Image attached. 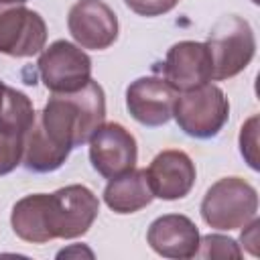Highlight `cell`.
Returning <instances> with one entry per match:
<instances>
[{
	"instance_id": "obj_15",
	"label": "cell",
	"mask_w": 260,
	"mask_h": 260,
	"mask_svg": "<svg viewBox=\"0 0 260 260\" xmlns=\"http://www.w3.org/2000/svg\"><path fill=\"white\" fill-rule=\"evenodd\" d=\"M154 199L148 185L146 169H132L110 183L104 189V201L114 213H136L142 207L150 205Z\"/></svg>"
},
{
	"instance_id": "obj_16",
	"label": "cell",
	"mask_w": 260,
	"mask_h": 260,
	"mask_svg": "<svg viewBox=\"0 0 260 260\" xmlns=\"http://www.w3.org/2000/svg\"><path fill=\"white\" fill-rule=\"evenodd\" d=\"M69 156L67 150H63L61 146H57L41 128L37 116L35 122L30 124V128L26 130V134L22 136V158L20 162L35 173H51L55 169H59L65 158Z\"/></svg>"
},
{
	"instance_id": "obj_11",
	"label": "cell",
	"mask_w": 260,
	"mask_h": 260,
	"mask_svg": "<svg viewBox=\"0 0 260 260\" xmlns=\"http://www.w3.org/2000/svg\"><path fill=\"white\" fill-rule=\"evenodd\" d=\"M195 165L191 156L183 150H162L158 152L146 169L148 185L152 195L165 201L183 199L195 185Z\"/></svg>"
},
{
	"instance_id": "obj_1",
	"label": "cell",
	"mask_w": 260,
	"mask_h": 260,
	"mask_svg": "<svg viewBox=\"0 0 260 260\" xmlns=\"http://www.w3.org/2000/svg\"><path fill=\"white\" fill-rule=\"evenodd\" d=\"M106 95L98 81L89 79L81 89L71 93H53L39 114L45 134L63 150L71 152L81 146L104 124Z\"/></svg>"
},
{
	"instance_id": "obj_4",
	"label": "cell",
	"mask_w": 260,
	"mask_h": 260,
	"mask_svg": "<svg viewBox=\"0 0 260 260\" xmlns=\"http://www.w3.org/2000/svg\"><path fill=\"white\" fill-rule=\"evenodd\" d=\"M173 116L187 136L211 138L228 122L230 104L221 87L205 83L175 98Z\"/></svg>"
},
{
	"instance_id": "obj_8",
	"label": "cell",
	"mask_w": 260,
	"mask_h": 260,
	"mask_svg": "<svg viewBox=\"0 0 260 260\" xmlns=\"http://www.w3.org/2000/svg\"><path fill=\"white\" fill-rule=\"evenodd\" d=\"M87 142L91 167L104 179H116L136 167V138L122 124H102Z\"/></svg>"
},
{
	"instance_id": "obj_10",
	"label": "cell",
	"mask_w": 260,
	"mask_h": 260,
	"mask_svg": "<svg viewBox=\"0 0 260 260\" xmlns=\"http://www.w3.org/2000/svg\"><path fill=\"white\" fill-rule=\"evenodd\" d=\"M211 55L205 43L181 41L173 45L162 63V79L175 91H189L211 81Z\"/></svg>"
},
{
	"instance_id": "obj_23",
	"label": "cell",
	"mask_w": 260,
	"mask_h": 260,
	"mask_svg": "<svg viewBox=\"0 0 260 260\" xmlns=\"http://www.w3.org/2000/svg\"><path fill=\"white\" fill-rule=\"evenodd\" d=\"M26 0H0V4H24Z\"/></svg>"
},
{
	"instance_id": "obj_20",
	"label": "cell",
	"mask_w": 260,
	"mask_h": 260,
	"mask_svg": "<svg viewBox=\"0 0 260 260\" xmlns=\"http://www.w3.org/2000/svg\"><path fill=\"white\" fill-rule=\"evenodd\" d=\"M22 158V138L0 134V175L10 173Z\"/></svg>"
},
{
	"instance_id": "obj_5",
	"label": "cell",
	"mask_w": 260,
	"mask_h": 260,
	"mask_svg": "<svg viewBox=\"0 0 260 260\" xmlns=\"http://www.w3.org/2000/svg\"><path fill=\"white\" fill-rule=\"evenodd\" d=\"M39 73L53 93H71L91 79V59L69 41H55L39 57Z\"/></svg>"
},
{
	"instance_id": "obj_13",
	"label": "cell",
	"mask_w": 260,
	"mask_h": 260,
	"mask_svg": "<svg viewBox=\"0 0 260 260\" xmlns=\"http://www.w3.org/2000/svg\"><path fill=\"white\" fill-rule=\"evenodd\" d=\"M199 238L201 236L197 225L181 213H167L156 217L146 232V240L158 256L177 260L197 256Z\"/></svg>"
},
{
	"instance_id": "obj_6",
	"label": "cell",
	"mask_w": 260,
	"mask_h": 260,
	"mask_svg": "<svg viewBox=\"0 0 260 260\" xmlns=\"http://www.w3.org/2000/svg\"><path fill=\"white\" fill-rule=\"evenodd\" d=\"M100 201L85 185H67L49 195V219L53 238L73 240L95 221Z\"/></svg>"
},
{
	"instance_id": "obj_14",
	"label": "cell",
	"mask_w": 260,
	"mask_h": 260,
	"mask_svg": "<svg viewBox=\"0 0 260 260\" xmlns=\"http://www.w3.org/2000/svg\"><path fill=\"white\" fill-rule=\"evenodd\" d=\"M10 223L14 234L30 244H45L53 240L49 221V195L32 193L18 199L10 213Z\"/></svg>"
},
{
	"instance_id": "obj_19",
	"label": "cell",
	"mask_w": 260,
	"mask_h": 260,
	"mask_svg": "<svg viewBox=\"0 0 260 260\" xmlns=\"http://www.w3.org/2000/svg\"><path fill=\"white\" fill-rule=\"evenodd\" d=\"M240 150L252 169H258V116H252L240 132Z\"/></svg>"
},
{
	"instance_id": "obj_2",
	"label": "cell",
	"mask_w": 260,
	"mask_h": 260,
	"mask_svg": "<svg viewBox=\"0 0 260 260\" xmlns=\"http://www.w3.org/2000/svg\"><path fill=\"white\" fill-rule=\"evenodd\" d=\"M258 193L240 177H223L213 183L203 201L201 217L215 230H238L256 217Z\"/></svg>"
},
{
	"instance_id": "obj_22",
	"label": "cell",
	"mask_w": 260,
	"mask_h": 260,
	"mask_svg": "<svg viewBox=\"0 0 260 260\" xmlns=\"http://www.w3.org/2000/svg\"><path fill=\"white\" fill-rule=\"evenodd\" d=\"M258 228H260V221L254 217L252 221H248L246 225H244V232H242V244H244V248L250 252V254H258Z\"/></svg>"
},
{
	"instance_id": "obj_12",
	"label": "cell",
	"mask_w": 260,
	"mask_h": 260,
	"mask_svg": "<svg viewBox=\"0 0 260 260\" xmlns=\"http://www.w3.org/2000/svg\"><path fill=\"white\" fill-rule=\"evenodd\" d=\"M175 89L160 77H138L126 89V108L130 116L144 126H162L173 116Z\"/></svg>"
},
{
	"instance_id": "obj_7",
	"label": "cell",
	"mask_w": 260,
	"mask_h": 260,
	"mask_svg": "<svg viewBox=\"0 0 260 260\" xmlns=\"http://www.w3.org/2000/svg\"><path fill=\"white\" fill-rule=\"evenodd\" d=\"M47 24L43 16L22 4H0V53L32 57L45 49Z\"/></svg>"
},
{
	"instance_id": "obj_9",
	"label": "cell",
	"mask_w": 260,
	"mask_h": 260,
	"mask_svg": "<svg viewBox=\"0 0 260 260\" xmlns=\"http://www.w3.org/2000/svg\"><path fill=\"white\" fill-rule=\"evenodd\" d=\"M67 28L81 49L104 51L118 39V18L102 0H79L71 6Z\"/></svg>"
},
{
	"instance_id": "obj_3",
	"label": "cell",
	"mask_w": 260,
	"mask_h": 260,
	"mask_svg": "<svg viewBox=\"0 0 260 260\" xmlns=\"http://www.w3.org/2000/svg\"><path fill=\"white\" fill-rule=\"evenodd\" d=\"M205 45L211 55V79L215 81L230 79L244 71L256 53V39L252 26L248 24V20L236 14L217 20Z\"/></svg>"
},
{
	"instance_id": "obj_17",
	"label": "cell",
	"mask_w": 260,
	"mask_h": 260,
	"mask_svg": "<svg viewBox=\"0 0 260 260\" xmlns=\"http://www.w3.org/2000/svg\"><path fill=\"white\" fill-rule=\"evenodd\" d=\"M35 110L26 93L2 83L0 79V134L22 138L35 122Z\"/></svg>"
},
{
	"instance_id": "obj_21",
	"label": "cell",
	"mask_w": 260,
	"mask_h": 260,
	"mask_svg": "<svg viewBox=\"0 0 260 260\" xmlns=\"http://www.w3.org/2000/svg\"><path fill=\"white\" fill-rule=\"evenodd\" d=\"M124 4L140 16H160L171 12L179 0H124Z\"/></svg>"
},
{
	"instance_id": "obj_18",
	"label": "cell",
	"mask_w": 260,
	"mask_h": 260,
	"mask_svg": "<svg viewBox=\"0 0 260 260\" xmlns=\"http://www.w3.org/2000/svg\"><path fill=\"white\" fill-rule=\"evenodd\" d=\"M197 256L201 258H217V260H238L242 258V250L236 244V240L228 238V236H219V234H207L203 238H199V250Z\"/></svg>"
}]
</instances>
